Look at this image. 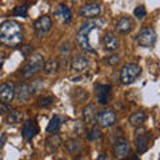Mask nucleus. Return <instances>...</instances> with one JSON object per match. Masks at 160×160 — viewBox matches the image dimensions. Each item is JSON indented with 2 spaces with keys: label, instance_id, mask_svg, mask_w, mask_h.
Instances as JSON below:
<instances>
[{
  "label": "nucleus",
  "instance_id": "a211bd4d",
  "mask_svg": "<svg viewBox=\"0 0 160 160\" xmlns=\"http://www.w3.org/2000/svg\"><path fill=\"white\" fill-rule=\"evenodd\" d=\"M99 116V111L95 104H88V106L83 109V118L86 120V123L88 124H93L98 120Z\"/></svg>",
  "mask_w": 160,
  "mask_h": 160
},
{
  "label": "nucleus",
  "instance_id": "f257e3e1",
  "mask_svg": "<svg viewBox=\"0 0 160 160\" xmlns=\"http://www.w3.org/2000/svg\"><path fill=\"white\" fill-rule=\"evenodd\" d=\"M23 42V27L16 20H6L0 24V43L7 47H18Z\"/></svg>",
  "mask_w": 160,
  "mask_h": 160
},
{
  "label": "nucleus",
  "instance_id": "5701e85b",
  "mask_svg": "<svg viewBox=\"0 0 160 160\" xmlns=\"http://www.w3.org/2000/svg\"><path fill=\"white\" fill-rule=\"evenodd\" d=\"M59 69V62L56 59H49L47 62H44L43 66V72L46 75H53L56 73Z\"/></svg>",
  "mask_w": 160,
  "mask_h": 160
},
{
  "label": "nucleus",
  "instance_id": "e433bc0d",
  "mask_svg": "<svg viewBox=\"0 0 160 160\" xmlns=\"http://www.w3.org/2000/svg\"><path fill=\"white\" fill-rule=\"evenodd\" d=\"M82 79H83V76H76V78H72L71 80H72L73 83H78V82H80V80H82Z\"/></svg>",
  "mask_w": 160,
  "mask_h": 160
},
{
  "label": "nucleus",
  "instance_id": "7ed1b4c3",
  "mask_svg": "<svg viewBox=\"0 0 160 160\" xmlns=\"http://www.w3.org/2000/svg\"><path fill=\"white\" fill-rule=\"evenodd\" d=\"M43 66H44V58L40 53H35L31 58L28 59V62L26 63V66L23 67L22 72L23 76L26 79H29L38 75L40 71H43Z\"/></svg>",
  "mask_w": 160,
  "mask_h": 160
},
{
  "label": "nucleus",
  "instance_id": "72a5a7b5",
  "mask_svg": "<svg viewBox=\"0 0 160 160\" xmlns=\"http://www.w3.org/2000/svg\"><path fill=\"white\" fill-rule=\"evenodd\" d=\"M6 140H7V135H6V133H3V135H2V138H0V148H3V147H4V144H6Z\"/></svg>",
  "mask_w": 160,
  "mask_h": 160
},
{
  "label": "nucleus",
  "instance_id": "f3484780",
  "mask_svg": "<svg viewBox=\"0 0 160 160\" xmlns=\"http://www.w3.org/2000/svg\"><path fill=\"white\" fill-rule=\"evenodd\" d=\"M62 144H63L62 138H60L58 133H52L51 136H48L46 140V148L49 153H55L62 147Z\"/></svg>",
  "mask_w": 160,
  "mask_h": 160
},
{
  "label": "nucleus",
  "instance_id": "1a4fd4ad",
  "mask_svg": "<svg viewBox=\"0 0 160 160\" xmlns=\"http://www.w3.org/2000/svg\"><path fill=\"white\" fill-rule=\"evenodd\" d=\"M129 151H131V147H129V142H128L127 139L120 138V139H118L116 142L113 143L112 152H113V156L115 158L124 159L126 156H128Z\"/></svg>",
  "mask_w": 160,
  "mask_h": 160
},
{
  "label": "nucleus",
  "instance_id": "f8f14e48",
  "mask_svg": "<svg viewBox=\"0 0 160 160\" xmlns=\"http://www.w3.org/2000/svg\"><path fill=\"white\" fill-rule=\"evenodd\" d=\"M102 12V7L96 3H87L79 9V15L82 18H96Z\"/></svg>",
  "mask_w": 160,
  "mask_h": 160
},
{
  "label": "nucleus",
  "instance_id": "39448f33",
  "mask_svg": "<svg viewBox=\"0 0 160 160\" xmlns=\"http://www.w3.org/2000/svg\"><path fill=\"white\" fill-rule=\"evenodd\" d=\"M136 42L140 47H146V48L152 47L156 43V31L149 26L143 27L138 33Z\"/></svg>",
  "mask_w": 160,
  "mask_h": 160
},
{
  "label": "nucleus",
  "instance_id": "20e7f679",
  "mask_svg": "<svg viewBox=\"0 0 160 160\" xmlns=\"http://www.w3.org/2000/svg\"><path fill=\"white\" fill-rule=\"evenodd\" d=\"M142 73V67L136 63H128L120 69V82L123 84H132Z\"/></svg>",
  "mask_w": 160,
  "mask_h": 160
},
{
  "label": "nucleus",
  "instance_id": "f03ea898",
  "mask_svg": "<svg viewBox=\"0 0 160 160\" xmlns=\"http://www.w3.org/2000/svg\"><path fill=\"white\" fill-rule=\"evenodd\" d=\"M99 26L98 23L95 22H87L86 24H83L82 27L79 28V31L76 33V42L80 46V48H83L84 51H87L89 53H95L96 52V49L93 48V46L91 44V33L95 31V29H98Z\"/></svg>",
  "mask_w": 160,
  "mask_h": 160
},
{
  "label": "nucleus",
  "instance_id": "b1692460",
  "mask_svg": "<svg viewBox=\"0 0 160 160\" xmlns=\"http://www.w3.org/2000/svg\"><path fill=\"white\" fill-rule=\"evenodd\" d=\"M6 122L8 124H19V123H22L23 122V112L18 111V109H12V111L8 112Z\"/></svg>",
  "mask_w": 160,
  "mask_h": 160
},
{
  "label": "nucleus",
  "instance_id": "c85d7f7f",
  "mask_svg": "<svg viewBox=\"0 0 160 160\" xmlns=\"http://www.w3.org/2000/svg\"><path fill=\"white\" fill-rule=\"evenodd\" d=\"M53 103V98L52 96H43L38 100V106L39 107H49Z\"/></svg>",
  "mask_w": 160,
  "mask_h": 160
},
{
  "label": "nucleus",
  "instance_id": "9d476101",
  "mask_svg": "<svg viewBox=\"0 0 160 160\" xmlns=\"http://www.w3.org/2000/svg\"><path fill=\"white\" fill-rule=\"evenodd\" d=\"M15 99V84L12 82H4L0 84V102L9 103Z\"/></svg>",
  "mask_w": 160,
  "mask_h": 160
},
{
  "label": "nucleus",
  "instance_id": "2eb2a0df",
  "mask_svg": "<svg viewBox=\"0 0 160 160\" xmlns=\"http://www.w3.org/2000/svg\"><path fill=\"white\" fill-rule=\"evenodd\" d=\"M29 96H31V87L27 83H19L18 86H15V98L18 99V102H27Z\"/></svg>",
  "mask_w": 160,
  "mask_h": 160
},
{
  "label": "nucleus",
  "instance_id": "a878e982",
  "mask_svg": "<svg viewBox=\"0 0 160 160\" xmlns=\"http://www.w3.org/2000/svg\"><path fill=\"white\" fill-rule=\"evenodd\" d=\"M28 8H29V4L24 3V4H20V6H16L13 9V15L15 16H22V18H26L27 13H28Z\"/></svg>",
  "mask_w": 160,
  "mask_h": 160
},
{
  "label": "nucleus",
  "instance_id": "2f4dec72",
  "mask_svg": "<svg viewBox=\"0 0 160 160\" xmlns=\"http://www.w3.org/2000/svg\"><path fill=\"white\" fill-rule=\"evenodd\" d=\"M69 51H71V43L67 42L66 44H63V46H62V49H60V53H62V55H67Z\"/></svg>",
  "mask_w": 160,
  "mask_h": 160
},
{
  "label": "nucleus",
  "instance_id": "bb28decb",
  "mask_svg": "<svg viewBox=\"0 0 160 160\" xmlns=\"http://www.w3.org/2000/svg\"><path fill=\"white\" fill-rule=\"evenodd\" d=\"M87 138H88V140H91V142H95V140H100V139H102V132H100V129L98 127H92L91 129H89Z\"/></svg>",
  "mask_w": 160,
  "mask_h": 160
},
{
  "label": "nucleus",
  "instance_id": "7c9ffc66",
  "mask_svg": "<svg viewBox=\"0 0 160 160\" xmlns=\"http://www.w3.org/2000/svg\"><path fill=\"white\" fill-rule=\"evenodd\" d=\"M32 49H33V47L31 46V44H26V46H22V48H20V52H22V55L24 58H28L29 55L32 53Z\"/></svg>",
  "mask_w": 160,
  "mask_h": 160
},
{
  "label": "nucleus",
  "instance_id": "4468645a",
  "mask_svg": "<svg viewBox=\"0 0 160 160\" xmlns=\"http://www.w3.org/2000/svg\"><path fill=\"white\" fill-rule=\"evenodd\" d=\"M103 46H104V49H106L107 52L116 51L118 47H119V42H118L116 35L111 31H107L103 36Z\"/></svg>",
  "mask_w": 160,
  "mask_h": 160
},
{
  "label": "nucleus",
  "instance_id": "ddd939ff",
  "mask_svg": "<svg viewBox=\"0 0 160 160\" xmlns=\"http://www.w3.org/2000/svg\"><path fill=\"white\" fill-rule=\"evenodd\" d=\"M39 128H38V124L35 120H31L28 119L24 122V126H23V131H22V135L23 138L27 140V142H31V140L35 138V135L38 133Z\"/></svg>",
  "mask_w": 160,
  "mask_h": 160
},
{
  "label": "nucleus",
  "instance_id": "c9c22d12",
  "mask_svg": "<svg viewBox=\"0 0 160 160\" xmlns=\"http://www.w3.org/2000/svg\"><path fill=\"white\" fill-rule=\"evenodd\" d=\"M98 160H108V159H107V155H106V153H100L99 158H98Z\"/></svg>",
  "mask_w": 160,
  "mask_h": 160
},
{
  "label": "nucleus",
  "instance_id": "58836bf2",
  "mask_svg": "<svg viewBox=\"0 0 160 160\" xmlns=\"http://www.w3.org/2000/svg\"><path fill=\"white\" fill-rule=\"evenodd\" d=\"M75 160H84V159H83V158H76Z\"/></svg>",
  "mask_w": 160,
  "mask_h": 160
},
{
  "label": "nucleus",
  "instance_id": "f704fd0d",
  "mask_svg": "<svg viewBox=\"0 0 160 160\" xmlns=\"http://www.w3.org/2000/svg\"><path fill=\"white\" fill-rule=\"evenodd\" d=\"M4 62H6V55H2V56H0V69H2Z\"/></svg>",
  "mask_w": 160,
  "mask_h": 160
},
{
  "label": "nucleus",
  "instance_id": "cd10ccee",
  "mask_svg": "<svg viewBox=\"0 0 160 160\" xmlns=\"http://www.w3.org/2000/svg\"><path fill=\"white\" fill-rule=\"evenodd\" d=\"M133 16L136 18L138 20H143L144 18L147 16V9L144 6H138L136 8L133 9Z\"/></svg>",
  "mask_w": 160,
  "mask_h": 160
},
{
  "label": "nucleus",
  "instance_id": "ea45409f",
  "mask_svg": "<svg viewBox=\"0 0 160 160\" xmlns=\"http://www.w3.org/2000/svg\"><path fill=\"white\" fill-rule=\"evenodd\" d=\"M59 160H66V159H59Z\"/></svg>",
  "mask_w": 160,
  "mask_h": 160
},
{
  "label": "nucleus",
  "instance_id": "423d86ee",
  "mask_svg": "<svg viewBox=\"0 0 160 160\" xmlns=\"http://www.w3.org/2000/svg\"><path fill=\"white\" fill-rule=\"evenodd\" d=\"M51 28H52V20L49 16H47V15L40 16L36 22L33 23V31L39 39L46 36V35L51 31Z\"/></svg>",
  "mask_w": 160,
  "mask_h": 160
},
{
  "label": "nucleus",
  "instance_id": "4c0bfd02",
  "mask_svg": "<svg viewBox=\"0 0 160 160\" xmlns=\"http://www.w3.org/2000/svg\"><path fill=\"white\" fill-rule=\"evenodd\" d=\"M131 160H139V158L136 156V155H132V159Z\"/></svg>",
  "mask_w": 160,
  "mask_h": 160
},
{
  "label": "nucleus",
  "instance_id": "0eeeda50",
  "mask_svg": "<svg viewBox=\"0 0 160 160\" xmlns=\"http://www.w3.org/2000/svg\"><path fill=\"white\" fill-rule=\"evenodd\" d=\"M149 132H147L144 128H140L136 131L135 135V146L136 149L139 151V153H144L149 147Z\"/></svg>",
  "mask_w": 160,
  "mask_h": 160
},
{
  "label": "nucleus",
  "instance_id": "c756f323",
  "mask_svg": "<svg viewBox=\"0 0 160 160\" xmlns=\"http://www.w3.org/2000/svg\"><path fill=\"white\" fill-rule=\"evenodd\" d=\"M120 60V56L118 53H113L111 55V56H107L106 59H104V63L108 64V66H115V64H118Z\"/></svg>",
  "mask_w": 160,
  "mask_h": 160
},
{
  "label": "nucleus",
  "instance_id": "aec40b11",
  "mask_svg": "<svg viewBox=\"0 0 160 160\" xmlns=\"http://www.w3.org/2000/svg\"><path fill=\"white\" fill-rule=\"evenodd\" d=\"M64 123V116L63 115H53V118L49 120L48 126H47V132L48 133H56L59 132V129L62 128Z\"/></svg>",
  "mask_w": 160,
  "mask_h": 160
},
{
  "label": "nucleus",
  "instance_id": "6e6552de",
  "mask_svg": "<svg viewBox=\"0 0 160 160\" xmlns=\"http://www.w3.org/2000/svg\"><path fill=\"white\" fill-rule=\"evenodd\" d=\"M115 122H116V113L112 108H106L102 112H99L98 116V123L102 128H109L112 127Z\"/></svg>",
  "mask_w": 160,
  "mask_h": 160
},
{
  "label": "nucleus",
  "instance_id": "6ab92c4d",
  "mask_svg": "<svg viewBox=\"0 0 160 160\" xmlns=\"http://www.w3.org/2000/svg\"><path fill=\"white\" fill-rule=\"evenodd\" d=\"M132 28H133L132 20L127 16H122L116 23V31L119 33H128L132 31Z\"/></svg>",
  "mask_w": 160,
  "mask_h": 160
},
{
  "label": "nucleus",
  "instance_id": "dca6fc26",
  "mask_svg": "<svg viewBox=\"0 0 160 160\" xmlns=\"http://www.w3.org/2000/svg\"><path fill=\"white\" fill-rule=\"evenodd\" d=\"M88 67H89V60L88 58L83 56V55H78V56L72 58L71 60V69L75 72H83Z\"/></svg>",
  "mask_w": 160,
  "mask_h": 160
},
{
  "label": "nucleus",
  "instance_id": "9b49d317",
  "mask_svg": "<svg viewBox=\"0 0 160 160\" xmlns=\"http://www.w3.org/2000/svg\"><path fill=\"white\" fill-rule=\"evenodd\" d=\"M95 91H96V99L99 104L106 106L109 100V96H111V86L109 84H96Z\"/></svg>",
  "mask_w": 160,
  "mask_h": 160
},
{
  "label": "nucleus",
  "instance_id": "473e14b6",
  "mask_svg": "<svg viewBox=\"0 0 160 160\" xmlns=\"http://www.w3.org/2000/svg\"><path fill=\"white\" fill-rule=\"evenodd\" d=\"M8 112H9V107L7 106V103L0 102V115H4V113H8Z\"/></svg>",
  "mask_w": 160,
  "mask_h": 160
},
{
  "label": "nucleus",
  "instance_id": "393cba45",
  "mask_svg": "<svg viewBox=\"0 0 160 160\" xmlns=\"http://www.w3.org/2000/svg\"><path fill=\"white\" fill-rule=\"evenodd\" d=\"M66 148L68 149L69 153L78 155V153H80V151H82V144H80V142L76 139H69L66 143Z\"/></svg>",
  "mask_w": 160,
  "mask_h": 160
},
{
  "label": "nucleus",
  "instance_id": "412c9836",
  "mask_svg": "<svg viewBox=\"0 0 160 160\" xmlns=\"http://www.w3.org/2000/svg\"><path fill=\"white\" fill-rule=\"evenodd\" d=\"M56 15L62 19V22L64 24L71 23V20H72V12L66 4H59V7L56 9Z\"/></svg>",
  "mask_w": 160,
  "mask_h": 160
},
{
  "label": "nucleus",
  "instance_id": "4be33fe9",
  "mask_svg": "<svg viewBox=\"0 0 160 160\" xmlns=\"http://www.w3.org/2000/svg\"><path fill=\"white\" fill-rule=\"evenodd\" d=\"M146 113L143 111H138V112H133L131 116H129V124H131L132 127H142L143 123L146 122Z\"/></svg>",
  "mask_w": 160,
  "mask_h": 160
}]
</instances>
